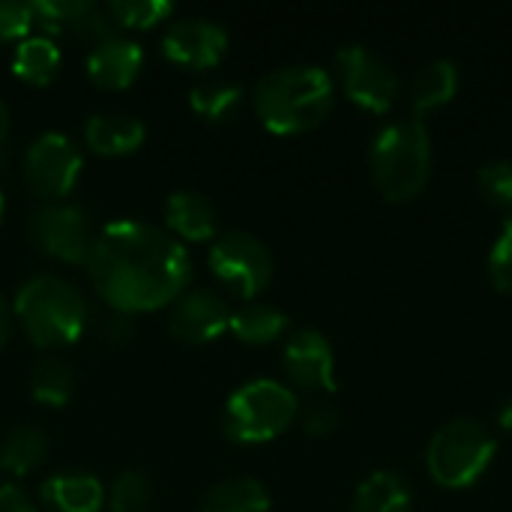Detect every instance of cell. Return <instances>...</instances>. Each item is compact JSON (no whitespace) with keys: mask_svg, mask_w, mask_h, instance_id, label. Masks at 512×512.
Returning <instances> with one entry per match:
<instances>
[{"mask_svg":"<svg viewBox=\"0 0 512 512\" xmlns=\"http://www.w3.org/2000/svg\"><path fill=\"white\" fill-rule=\"evenodd\" d=\"M87 270L102 300L126 315L168 306L192 279L186 246L174 234L138 219L105 225L93 237Z\"/></svg>","mask_w":512,"mask_h":512,"instance_id":"6da1fadb","label":"cell"},{"mask_svg":"<svg viewBox=\"0 0 512 512\" xmlns=\"http://www.w3.org/2000/svg\"><path fill=\"white\" fill-rule=\"evenodd\" d=\"M336 81L327 69L294 63L267 72L252 93L258 120L276 135H297L315 129L333 108Z\"/></svg>","mask_w":512,"mask_h":512,"instance_id":"7a4b0ae2","label":"cell"},{"mask_svg":"<svg viewBox=\"0 0 512 512\" xmlns=\"http://www.w3.org/2000/svg\"><path fill=\"white\" fill-rule=\"evenodd\" d=\"M369 168L378 192L393 201L417 198L432 174V135L420 117L384 123L369 147Z\"/></svg>","mask_w":512,"mask_h":512,"instance_id":"3957f363","label":"cell"},{"mask_svg":"<svg viewBox=\"0 0 512 512\" xmlns=\"http://www.w3.org/2000/svg\"><path fill=\"white\" fill-rule=\"evenodd\" d=\"M12 315L39 348H66L87 330V303L81 291L48 273L27 279L18 288Z\"/></svg>","mask_w":512,"mask_h":512,"instance_id":"277c9868","label":"cell"},{"mask_svg":"<svg viewBox=\"0 0 512 512\" xmlns=\"http://www.w3.org/2000/svg\"><path fill=\"white\" fill-rule=\"evenodd\" d=\"M495 438L486 423L474 417H456L444 423L426 450L429 477L444 489L474 486L495 462Z\"/></svg>","mask_w":512,"mask_h":512,"instance_id":"5b68a950","label":"cell"},{"mask_svg":"<svg viewBox=\"0 0 512 512\" xmlns=\"http://www.w3.org/2000/svg\"><path fill=\"white\" fill-rule=\"evenodd\" d=\"M300 414L297 393L273 378H258L231 393L222 429L234 444H267Z\"/></svg>","mask_w":512,"mask_h":512,"instance_id":"8992f818","label":"cell"},{"mask_svg":"<svg viewBox=\"0 0 512 512\" xmlns=\"http://www.w3.org/2000/svg\"><path fill=\"white\" fill-rule=\"evenodd\" d=\"M336 84L342 93L372 114H387L399 96V78L393 66L369 45H345L336 54Z\"/></svg>","mask_w":512,"mask_h":512,"instance_id":"52a82bcc","label":"cell"},{"mask_svg":"<svg viewBox=\"0 0 512 512\" xmlns=\"http://www.w3.org/2000/svg\"><path fill=\"white\" fill-rule=\"evenodd\" d=\"M210 270L225 288L252 300L273 279V255L255 234L228 231L210 246Z\"/></svg>","mask_w":512,"mask_h":512,"instance_id":"ba28073f","label":"cell"},{"mask_svg":"<svg viewBox=\"0 0 512 512\" xmlns=\"http://www.w3.org/2000/svg\"><path fill=\"white\" fill-rule=\"evenodd\" d=\"M81 150L63 132H42L24 156V183L45 204L63 201L81 174Z\"/></svg>","mask_w":512,"mask_h":512,"instance_id":"9c48e42d","label":"cell"},{"mask_svg":"<svg viewBox=\"0 0 512 512\" xmlns=\"http://www.w3.org/2000/svg\"><path fill=\"white\" fill-rule=\"evenodd\" d=\"M27 234L33 246L66 264H87L93 249V228L81 207L54 201L42 204L27 219Z\"/></svg>","mask_w":512,"mask_h":512,"instance_id":"30bf717a","label":"cell"},{"mask_svg":"<svg viewBox=\"0 0 512 512\" xmlns=\"http://www.w3.org/2000/svg\"><path fill=\"white\" fill-rule=\"evenodd\" d=\"M231 324V306L222 294L195 288L183 291L168 315V330L186 345H204L219 339Z\"/></svg>","mask_w":512,"mask_h":512,"instance_id":"8fae6325","label":"cell"},{"mask_svg":"<svg viewBox=\"0 0 512 512\" xmlns=\"http://www.w3.org/2000/svg\"><path fill=\"white\" fill-rule=\"evenodd\" d=\"M282 366L291 384L309 393H330L336 387V354L324 333L297 330L288 336Z\"/></svg>","mask_w":512,"mask_h":512,"instance_id":"7c38bea8","label":"cell"},{"mask_svg":"<svg viewBox=\"0 0 512 512\" xmlns=\"http://www.w3.org/2000/svg\"><path fill=\"white\" fill-rule=\"evenodd\" d=\"M162 51L168 60L189 69H210L228 51V33L210 18H183L162 36Z\"/></svg>","mask_w":512,"mask_h":512,"instance_id":"4fadbf2b","label":"cell"},{"mask_svg":"<svg viewBox=\"0 0 512 512\" xmlns=\"http://www.w3.org/2000/svg\"><path fill=\"white\" fill-rule=\"evenodd\" d=\"M141 66H144V48L135 39L120 36V33L96 42L87 54V75L93 84L105 90L129 87L138 78Z\"/></svg>","mask_w":512,"mask_h":512,"instance_id":"5bb4252c","label":"cell"},{"mask_svg":"<svg viewBox=\"0 0 512 512\" xmlns=\"http://www.w3.org/2000/svg\"><path fill=\"white\" fill-rule=\"evenodd\" d=\"M84 138H87L90 150H96L102 156H126V153H135L144 144L147 129L132 114L105 111V114H93L87 120Z\"/></svg>","mask_w":512,"mask_h":512,"instance_id":"9a60e30c","label":"cell"},{"mask_svg":"<svg viewBox=\"0 0 512 512\" xmlns=\"http://www.w3.org/2000/svg\"><path fill=\"white\" fill-rule=\"evenodd\" d=\"M42 501L54 512H99L105 504V489L93 474L66 471L42 483Z\"/></svg>","mask_w":512,"mask_h":512,"instance_id":"2e32d148","label":"cell"},{"mask_svg":"<svg viewBox=\"0 0 512 512\" xmlns=\"http://www.w3.org/2000/svg\"><path fill=\"white\" fill-rule=\"evenodd\" d=\"M351 512H414L411 483L396 471H372L357 486Z\"/></svg>","mask_w":512,"mask_h":512,"instance_id":"e0dca14e","label":"cell"},{"mask_svg":"<svg viewBox=\"0 0 512 512\" xmlns=\"http://www.w3.org/2000/svg\"><path fill=\"white\" fill-rule=\"evenodd\" d=\"M459 93V66L447 57H435L426 66L417 69L411 81V108L414 114H429L435 108H444Z\"/></svg>","mask_w":512,"mask_h":512,"instance_id":"ac0fdd59","label":"cell"},{"mask_svg":"<svg viewBox=\"0 0 512 512\" xmlns=\"http://www.w3.org/2000/svg\"><path fill=\"white\" fill-rule=\"evenodd\" d=\"M168 228L192 243H204L216 234V207L201 192H174L165 204Z\"/></svg>","mask_w":512,"mask_h":512,"instance_id":"d6986e66","label":"cell"},{"mask_svg":"<svg viewBox=\"0 0 512 512\" xmlns=\"http://www.w3.org/2000/svg\"><path fill=\"white\" fill-rule=\"evenodd\" d=\"M201 512H270V492L252 477H231L204 492Z\"/></svg>","mask_w":512,"mask_h":512,"instance_id":"ffe728a7","label":"cell"},{"mask_svg":"<svg viewBox=\"0 0 512 512\" xmlns=\"http://www.w3.org/2000/svg\"><path fill=\"white\" fill-rule=\"evenodd\" d=\"M60 48L54 45L51 36L45 33H33L27 39H21L12 51V72L30 84H48L57 69H60Z\"/></svg>","mask_w":512,"mask_h":512,"instance_id":"44dd1931","label":"cell"},{"mask_svg":"<svg viewBox=\"0 0 512 512\" xmlns=\"http://www.w3.org/2000/svg\"><path fill=\"white\" fill-rule=\"evenodd\" d=\"M228 330L246 342V345H270L276 339L285 336L288 330V318L285 312H279L276 306L267 303H246L243 309L231 312V324Z\"/></svg>","mask_w":512,"mask_h":512,"instance_id":"7402d4cb","label":"cell"},{"mask_svg":"<svg viewBox=\"0 0 512 512\" xmlns=\"http://www.w3.org/2000/svg\"><path fill=\"white\" fill-rule=\"evenodd\" d=\"M45 450L48 438L39 426H18L0 444V468L12 477H24L42 465Z\"/></svg>","mask_w":512,"mask_h":512,"instance_id":"603a6c76","label":"cell"},{"mask_svg":"<svg viewBox=\"0 0 512 512\" xmlns=\"http://www.w3.org/2000/svg\"><path fill=\"white\" fill-rule=\"evenodd\" d=\"M30 390H33V399H39L42 405L60 408L75 393V372L63 357H45L33 366Z\"/></svg>","mask_w":512,"mask_h":512,"instance_id":"cb8c5ba5","label":"cell"},{"mask_svg":"<svg viewBox=\"0 0 512 512\" xmlns=\"http://www.w3.org/2000/svg\"><path fill=\"white\" fill-rule=\"evenodd\" d=\"M243 102V90L234 81H204L198 87H192L189 93V105L195 108V114H201L204 120L222 123L231 120L237 114Z\"/></svg>","mask_w":512,"mask_h":512,"instance_id":"d4e9b609","label":"cell"},{"mask_svg":"<svg viewBox=\"0 0 512 512\" xmlns=\"http://www.w3.org/2000/svg\"><path fill=\"white\" fill-rule=\"evenodd\" d=\"M153 501V486L141 471H123L105 492L111 512H147Z\"/></svg>","mask_w":512,"mask_h":512,"instance_id":"484cf974","label":"cell"},{"mask_svg":"<svg viewBox=\"0 0 512 512\" xmlns=\"http://www.w3.org/2000/svg\"><path fill=\"white\" fill-rule=\"evenodd\" d=\"M33 21L36 27L48 33H60V30H72L78 24V18L87 12L90 0H33Z\"/></svg>","mask_w":512,"mask_h":512,"instance_id":"4316f807","label":"cell"},{"mask_svg":"<svg viewBox=\"0 0 512 512\" xmlns=\"http://www.w3.org/2000/svg\"><path fill=\"white\" fill-rule=\"evenodd\" d=\"M108 12L114 15L117 27H156L162 18L174 12L168 0H111Z\"/></svg>","mask_w":512,"mask_h":512,"instance_id":"83f0119b","label":"cell"},{"mask_svg":"<svg viewBox=\"0 0 512 512\" xmlns=\"http://www.w3.org/2000/svg\"><path fill=\"white\" fill-rule=\"evenodd\" d=\"M477 189L480 195L498 207V210H510L512 213V162L510 159H495L486 162L477 171Z\"/></svg>","mask_w":512,"mask_h":512,"instance_id":"f1b7e54d","label":"cell"},{"mask_svg":"<svg viewBox=\"0 0 512 512\" xmlns=\"http://www.w3.org/2000/svg\"><path fill=\"white\" fill-rule=\"evenodd\" d=\"M489 276L498 291L512 294V216L501 225L492 252H489Z\"/></svg>","mask_w":512,"mask_h":512,"instance_id":"f546056e","label":"cell"},{"mask_svg":"<svg viewBox=\"0 0 512 512\" xmlns=\"http://www.w3.org/2000/svg\"><path fill=\"white\" fill-rule=\"evenodd\" d=\"M36 27L33 21V6L21 0H0V39H27L30 30Z\"/></svg>","mask_w":512,"mask_h":512,"instance_id":"4dcf8cb0","label":"cell"},{"mask_svg":"<svg viewBox=\"0 0 512 512\" xmlns=\"http://www.w3.org/2000/svg\"><path fill=\"white\" fill-rule=\"evenodd\" d=\"M78 36H84V39H90L93 45L96 42H102V39H111L114 36V30H117V21H114V15L108 12V6H96V3H90L87 6V12L78 18V24L72 27Z\"/></svg>","mask_w":512,"mask_h":512,"instance_id":"1f68e13d","label":"cell"},{"mask_svg":"<svg viewBox=\"0 0 512 512\" xmlns=\"http://www.w3.org/2000/svg\"><path fill=\"white\" fill-rule=\"evenodd\" d=\"M336 426H339V411L327 402H315L303 411V429L312 438H327L336 432Z\"/></svg>","mask_w":512,"mask_h":512,"instance_id":"d6a6232c","label":"cell"},{"mask_svg":"<svg viewBox=\"0 0 512 512\" xmlns=\"http://www.w3.org/2000/svg\"><path fill=\"white\" fill-rule=\"evenodd\" d=\"M0 512H36V504L18 483L0 486Z\"/></svg>","mask_w":512,"mask_h":512,"instance_id":"836d02e7","label":"cell"},{"mask_svg":"<svg viewBox=\"0 0 512 512\" xmlns=\"http://www.w3.org/2000/svg\"><path fill=\"white\" fill-rule=\"evenodd\" d=\"M132 333H135V327H132V318H129L126 312H111V315L105 318L102 336H105L111 345H123V342H129V339H132Z\"/></svg>","mask_w":512,"mask_h":512,"instance_id":"e575fe53","label":"cell"},{"mask_svg":"<svg viewBox=\"0 0 512 512\" xmlns=\"http://www.w3.org/2000/svg\"><path fill=\"white\" fill-rule=\"evenodd\" d=\"M9 333H12V309L3 300V294H0V348L9 342Z\"/></svg>","mask_w":512,"mask_h":512,"instance_id":"d590c367","label":"cell"},{"mask_svg":"<svg viewBox=\"0 0 512 512\" xmlns=\"http://www.w3.org/2000/svg\"><path fill=\"white\" fill-rule=\"evenodd\" d=\"M498 426L512 438V396L501 405V411H498Z\"/></svg>","mask_w":512,"mask_h":512,"instance_id":"8d00e7d4","label":"cell"},{"mask_svg":"<svg viewBox=\"0 0 512 512\" xmlns=\"http://www.w3.org/2000/svg\"><path fill=\"white\" fill-rule=\"evenodd\" d=\"M6 129H9V111H6V105H3V99H0V144H3V138H6ZM0 165H3V156H0Z\"/></svg>","mask_w":512,"mask_h":512,"instance_id":"74e56055","label":"cell"},{"mask_svg":"<svg viewBox=\"0 0 512 512\" xmlns=\"http://www.w3.org/2000/svg\"><path fill=\"white\" fill-rule=\"evenodd\" d=\"M3 207H6V204H3V195H0V222H3Z\"/></svg>","mask_w":512,"mask_h":512,"instance_id":"f35d334b","label":"cell"}]
</instances>
